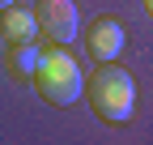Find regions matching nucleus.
Here are the masks:
<instances>
[{
  "label": "nucleus",
  "instance_id": "nucleus-1",
  "mask_svg": "<svg viewBox=\"0 0 153 145\" xmlns=\"http://www.w3.org/2000/svg\"><path fill=\"white\" fill-rule=\"evenodd\" d=\"M85 98L94 107V115L111 128H123L132 120V107H136V81L132 72L119 68L115 60H98V72L85 81Z\"/></svg>",
  "mask_w": 153,
  "mask_h": 145
},
{
  "label": "nucleus",
  "instance_id": "nucleus-2",
  "mask_svg": "<svg viewBox=\"0 0 153 145\" xmlns=\"http://www.w3.org/2000/svg\"><path fill=\"white\" fill-rule=\"evenodd\" d=\"M34 90H38V98H47L51 107H72L76 98L85 94V72H81V64H76V56L68 47L55 43L51 51L38 56Z\"/></svg>",
  "mask_w": 153,
  "mask_h": 145
},
{
  "label": "nucleus",
  "instance_id": "nucleus-3",
  "mask_svg": "<svg viewBox=\"0 0 153 145\" xmlns=\"http://www.w3.org/2000/svg\"><path fill=\"white\" fill-rule=\"evenodd\" d=\"M34 17H38V30H43L51 43L68 47L76 39V4L72 0H38Z\"/></svg>",
  "mask_w": 153,
  "mask_h": 145
},
{
  "label": "nucleus",
  "instance_id": "nucleus-4",
  "mask_svg": "<svg viewBox=\"0 0 153 145\" xmlns=\"http://www.w3.org/2000/svg\"><path fill=\"white\" fill-rule=\"evenodd\" d=\"M123 43H128V34H123V26L115 17H94L85 26V51L94 60H115L123 51Z\"/></svg>",
  "mask_w": 153,
  "mask_h": 145
},
{
  "label": "nucleus",
  "instance_id": "nucleus-5",
  "mask_svg": "<svg viewBox=\"0 0 153 145\" xmlns=\"http://www.w3.org/2000/svg\"><path fill=\"white\" fill-rule=\"evenodd\" d=\"M34 39H38L34 9H4V43H34Z\"/></svg>",
  "mask_w": 153,
  "mask_h": 145
},
{
  "label": "nucleus",
  "instance_id": "nucleus-6",
  "mask_svg": "<svg viewBox=\"0 0 153 145\" xmlns=\"http://www.w3.org/2000/svg\"><path fill=\"white\" fill-rule=\"evenodd\" d=\"M38 51L34 43H9L4 51V68L13 72V77H22V81H34V68H38Z\"/></svg>",
  "mask_w": 153,
  "mask_h": 145
},
{
  "label": "nucleus",
  "instance_id": "nucleus-7",
  "mask_svg": "<svg viewBox=\"0 0 153 145\" xmlns=\"http://www.w3.org/2000/svg\"><path fill=\"white\" fill-rule=\"evenodd\" d=\"M13 4H17V0H0V13H4V9H13Z\"/></svg>",
  "mask_w": 153,
  "mask_h": 145
},
{
  "label": "nucleus",
  "instance_id": "nucleus-8",
  "mask_svg": "<svg viewBox=\"0 0 153 145\" xmlns=\"http://www.w3.org/2000/svg\"><path fill=\"white\" fill-rule=\"evenodd\" d=\"M145 9H149V17H153V0H145Z\"/></svg>",
  "mask_w": 153,
  "mask_h": 145
}]
</instances>
